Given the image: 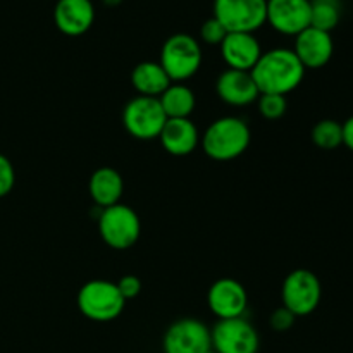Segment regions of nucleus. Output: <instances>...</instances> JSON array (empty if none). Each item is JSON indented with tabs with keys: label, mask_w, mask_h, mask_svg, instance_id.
Listing matches in <instances>:
<instances>
[{
	"label": "nucleus",
	"mask_w": 353,
	"mask_h": 353,
	"mask_svg": "<svg viewBox=\"0 0 353 353\" xmlns=\"http://www.w3.org/2000/svg\"><path fill=\"white\" fill-rule=\"evenodd\" d=\"M307 69L290 48H272L262 52L261 59L250 71L259 93L288 95L299 88Z\"/></svg>",
	"instance_id": "f257e3e1"
},
{
	"label": "nucleus",
	"mask_w": 353,
	"mask_h": 353,
	"mask_svg": "<svg viewBox=\"0 0 353 353\" xmlns=\"http://www.w3.org/2000/svg\"><path fill=\"white\" fill-rule=\"evenodd\" d=\"M252 140L248 124L234 116L219 117L212 121L202 137L203 152L219 162L233 161L245 154Z\"/></svg>",
	"instance_id": "f03ea898"
},
{
	"label": "nucleus",
	"mask_w": 353,
	"mask_h": 353,
	"mask_svg": "<svg viewBox=\"0 0 353 353\" xmlns=\"http://www.w3.org/2000/svg\"><path fill=\"white\" fill-rule=\"evenodd\" d=\"M202 59V47L196 38L186 33H176L162 45L159 64L172 83H181L199 72Z\"/></svg>",
	"instance_id": "7ed1b4c3"
},
{
	"label": "nucleus",
	"mask_w": 353,
	"mask_h": 353,
	"mask_svg": "<svg viewBox=\"0 0 353 353\" xmlns=\"http://www.w3.org/2000/svg\"><path fill=\"white\" fill-rule=\"evenodd\" d=\"M124 305L126 300L112 281L92 279L79 288L78 309L90 321L110 323L123 314Z\"/></svg>",
	"instance_id": "20e7f679"
},
{
	"label": "nucleus",
	"mask_w": 353,
	"mask_h": 353,
	"mask_svg": "<svg viewBox=\"0 0 353 353\" xmlns=\"http://www.w3.org/2000/svg\"><path fill=\"white\" fill-rule=\"evenodd\" d=\"M99 233L107 247L114 250H128L140 240V217L130 205H124L121 202L100 209Z\"/></svg>",
	"instance_id": "39448f33"
},
{
	"label": "nucleus",
	"mask_w": 353,
	"mask_h": 353,
	"mask_svg": "<svg viewBox=\"0 0 353 353\" xmlns=\"http://www.w3.org/2000/svg\"><path fill=\"white\" fill-rule=\"evenodd\" d=\"M214 17L228 33H254L268 23V0H214Z\"/></svg>",
	"instance_id": "423d86ee"
},
{
	"label": "nucleus",
	"mask_w": 353,
	"mask_h": 353,
	"mask_svg": "<svg viewBox=\"0 0 353 353\" xmlns=\"http://www.w3.org/2000/svg\"><path fill=\"white\" fill-rule=\"evenodd\" d=\"M321 296H323V286L319 278L309 269H295L283 281V307H286L296 317L310 316L319 307Z\"/></svg>",
	"instance_id": "0eeeda50"
},
{
	"label": "nucleus",
	"mask_w": 353,
	"mask_h": 353,
	"mask_svg": "<svg viewBox=\"0 0 353 353\" xmlns=\"http://www.w3.org/2000/svg\"><path fill=\"white\" fill-rule=\"evenodd\" d=\"M165 117L161 102L155 97L138 95L123 109L124 130L137 140H155L164 128Z\"/></svg>",
	"instance_id": "6e6552de"
},
{
	"label": "nucleus",
	"mask_w": 353,
	"mask_h": 353,
	"mask_svg": "<svg viewBox=\"0 0 353 353\" xmlns=\"http://www.w3.org/2000/svg\"><path fill=\"white\" fill-rule=\"evenodd\" d=\"M214 353H257L261 338L245 317L219 319L210 330Z\"/></svg>",
	"instance_id": "1a4fd4ad"
},
{
	"label": "nucleus",
	"mask_w": 353,
	"mask_h": 353,
	"mask_svg": "<svg viewBox=\"0 0 353 353\" xmlns=\"http://www.w3.org/2000/svg\"><path fill=\"white\" fill-rule=\"evenodd\" d=\"M162 350L164 353H210V330L193 317L176 321L162 338Z\"/></svg>",
	"instance_id": "9d476101"
},
{
	"label": "nucleus",
	"mask_w": 353,
	"mask_h": 353,
	"mask_svg": "<svg viewBox=\"0 0 353 353\" xmlns=\"http://www.w3.org/2000/svg\"><path fill=\"white\" fill-rule=\"evenodd\" d=\"M207 303L217 321L243 317L248 305L247 290L236 279L221 278L209 288Z\"/></svg>",
	"instance_id": "9b49d317"
},
{
	"label": "nucleus",
	"mask_w": 353,
	"mask_h": 353,
	"mask_svg": "<svg viewBox=\"0 0 353 353\" xmlns=\"http://www.w3.org/2000/svg\"><path fill=\"white\" fill-rule=\"evenodd\" d=\"M268 23L278 33L296 37L310 26V0H268Z\"/></svg>",
	"instance_id": "f8f14e48"
},
{
	"label": "nucleus",
	"mask_w": 353,
	"mask_h": 353,
	"mask_svg": "<svg viewBox=\"0 0 353 353\" xmlns=\"http://www.w3.org/2000/svg\"><path fill=\"white\" fill-rule=\"evenodd\" d=\"M293 52L305 69H321L334 54L333 37L327 31L309 26L295 37Z\"/></svg>",
	"instance_id": "ddd939ff"
},
{
	"label": "nucleus",
	"mask_w": 353,
	"mask_h": 353,
	"mask_svg": "<svg viewBox=\"0 0 353 353\" xmlns=\"http://www.w3.org/2000/svg\"><path fill=\"white\" fill-rule=\"evenodd\" d=\"M216 92L223 102L234 107L250 105L257 102L261 95L250 72L238 69H226L221 72L216 81Z\"/></svg>",
	"instance_id": "4468645a"
},
{
	"label": "nucleus",
	"mask_w": 353,
	"mask_h": 353,
	"mask_svg": "<svg viewBox=\"0 0 353 353\" xmlns=\"http://www.w3.org/2000/svg\"><path fill=\"white\" fill-rule=\"evenodd\" d=\"M59 31L68 37H81L95 21V7L90 0H59L54 9Z\"/></svg>",
	"instance_id": "2eb2a0df"
},
{
	"label": "nucleus",
	"mask_w": 353,
	"mask_h": 353,
	"mask_svg": "<svg viewBox=\"0 0 353 353\" xmlns=\"http://www.w3.org/2000/svg\"><path fill=\"white\" fill-rule=\"evenodd\" d=\"M219 47L228 69L238 71L250 72L262 55V47L254 33H228Z\"/></svg>",
	"instance_id": "dca6fc26"
},
{
	"label": "nucleus",
	"mask_w": 353,
	"mask_h": 353,
	"mask_svg": "<svg viewBox=\"0 0 353 353\" xmlns=\"http://www.w3.org/2000/svg\"><path fill=\"white\" fill-rule=\"evenodd\" d=\"M159 140L168 154L174 157H185L195 150L200 141V134L190 117L188 119H168L159 134Z\"/></svg>",
	"instance_id": "f3484780"
},
{
	"label": "nucleus",
	"mask_w": 353,
	"mask_h": 353,
	"mask_svg": "<svg viewBox=\"0 0 353 353\" xmlns=\"http://www.w3.org/2000/svg\"><path fill=\"white\" fill-rule=\"evenodd\" d=\"M88 192L100 209L116 205L121 202L124 192L123 176L114 168H99L90 176Z\"/></svg>",
	"instance_id": "a211bd4d"
},
{
	"label": "nucleus",
	"mask_w": 353,
	"mask_h": 353,
	"mask_svg": "<svg viewBox=\"0 0 353 353\" xmlns=\"http://www.w3.org/2000/svg\"><path fill=\"white\" fill-rule=\"evenodd\" d=\"M171 83V78H169L168 72L162 69L159 62H140L131 71V85L143 97H155V99H159Z\"/></svg>",
	"instance_id": "6ab92c4d"
},
{
	"label": "nucleus",
	"mask_w": 353,
	"mask_h": 353,
	"mask_svg": "<svg viewBox=\"0 0 353 353\" xmlns=\"http://www.w3.org/2000/svg\"><path fill=\"white\" fill-rule=\"evenodd\" d=\"M168 119H188L196 105L195 93L185 83H171L159 97Z\"/></svg>",
	"instance_id": "aec40b11"
},
{
	"label": "nucleus",
	"mask_w": 353,
	"mask_h": 353,
	"mask_svg": "<svg viewBox=\"0 0 353 353\" xmlns=\"http://www.w3.org/2000/svg\"><path fill=\"white\" fill-rule=\"evenodd\" d=\"M341 17L340 0H310V26L331 33Z\"/></svg>",
	"instance_id": "412c9836"
},
{
	"label": "nucleus",
	"mask_w": 353,
	"mask_h": 353,
	"mask_svg": "<svg viewBox=\"0 0 353 353\" xmlns=\"http://www.w3.org/2000/svg\"><path fill=\"white\" fill-rule=\"evenodd\" d=\"M310 137L321 150H334L343 145V126L334 119H323L312 128Z\"/></svg>",
	"instance_id": "4be33fe9"
},
{
	"label": "nucleus",
	"mask_w": 353,
	"mask_h": 353,
	"mask_svg": "<svg viewBox=\"0 0 353 353\" xmlns=\"http://www.w3.org/2000/svg\"><path fill=\"white\" fill-rule=\"evenodd\" d=\"M259 112L262 117L269 121L281 119L288 109V100L285 95H274V93H262L257 99Z\"/></svg>",
	"instance_id": "5701e85b"
},
{
	"label": "nucleus",
	"mask_w": 353,
	"mask_h": 353,
	"mask_svg": "<svg viewBox=\"0 0 353 353\" xmlns=\"http://www.w3.org/2000/svg\"><path fill=\"white\" fill-rule=\"evenodd\" d=\"M228 30L216 19V17H210L200 28V38H202L203 43L207 45H221L226 38Z\"/></svg>",
	"instance_id": "b1692460"
},
{
	"label": "nucleus",
	"mask_w": 353,
	"mask_h": 353,
	"mask_svg": "<svg viewBox=\"0 0 353 353\" xmlns=\"http://www.w3.org/2000/svg\"><path fill=\"white\" fill-rule=\"evenodd\" d=\"M14 183H16V171L12 162L0 154V199L12 192Z\"/></svg>",
	"instance_id": "393cba45"
},
{
	"label": "nucleus",
	"mask_w": 353,
	"mask_h": 353,
	"mask_svg": "<svg viewBox=\"0 0 353 353\" xmlns=\"http://www.w3.org/2000/svg\"><path fill=\"white\" fill-rule=\"evenodd\" d=\"M295 321H296L295 314L290 312V310L283 305L279 307V309H276L274 312L271 314V317H269V324H271L272 330L278 331V333H285V331L292 330Z\"/></svg>",
	"instance_id": "a878e982"
},
{
	"label": "nucleus",
	"mask_w": 353,
	"mask_h": 353,
	"mask_svg": "<svg viewBox=\"0 0 353 353\" xmlns=\"http://www.w3.org/2000/svg\"><path fill=\"white\" fill-rule=\"evenodd\" d=\"M116 285H117V290H119V293L123 295V299L126 300V302L128 300L137 299L141 292V281H140V278L134 274L123 276V278H121Z\"/></svg>",
	"instance_id": "bb28decb"
},
{
	"label": "nucleus",
	"mask_w": 353,
	"mask_h": 353,
	"mask_svg": "<svg viewBox=\"0 0 353 353\" xmlns=\"http://www.w3.org/2000/svg\"><path fill=\"white\" fill-rule=\"evenodd\" d=\"M341 126H343V145L353 152V116L348 117Z\"/></svg>",
	"instance_id": "cd10ccee"
},
{
	"label": "nucleus",
	"mask_w": 353,
	"mask_h": 353,
	"mask_svg": "<svg viewBox=\"0 0 353 353\" xmlns=\"http://www.w3.org/2000/svg\"><path fill=\"white\" fill-rule=\"evenodd\" d=\"M102 2H103V6H107V7H116V6H119L123 0H102Z\"/></svg>",
	"instance_id": "c85d7f7f"
},
{
	"label": "nucleus",
	"mask_w": 353,
	"mask_h": 353,
	"mask_svg": "<svg viewBox=\"0 0 353 353\" xmlns=\"http://www.w3.org/2000/svg\"><path fill=\"white\" fill-rule=\"evenodd\" d=\"M210 353H214V352H210Z\"/></svg>",
	"instance_id": "c756f323"
}]
</instances>
